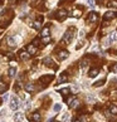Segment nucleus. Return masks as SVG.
<instances>
[{"label": "nucleus", "mask_w": 117, "mask_h": 122, "mask_svg": "<svg viewBox=\"0 0 117 122\" xmlns=\"http://www.w3.org/2000/svg\"><path fill=\"white\" fill-rule=\"evenodd\" d=\"M10 110H13V111H15V110H18V107H19V99H18L15 96H13V97H10Z\"/></svg>", "instance_id": "1"}, {"label": "nucleus", "mask_w": 117, "mask_h": 122, "mask_svg": "<svg viewBox=\"0 0 117 122\" xmlns=\"http://www.w3.org/2000/svg\"><path fill=\"white\" fill-rule=\"evenodd\" d=\"M72 39H73V33H72V30H68V31H66V34H64V37H63V43L64 44H69L72 42Z\"/></svg>", "instance_id": "2"}, {"label": "nucleus", "mask_w": 117, "mask_h": 122, "mask_svg": "<svg viewBox=\"0 0 117 122\" xmlns=\"http://www.w3.org/2000/svg\"><path fill=\"white\" fill-rule=\"evenodd\" d=\"M56 16H57L58 20H64L68 16V13L62 9V10H58V11H57V15H56Z\"/></svg>", "instance_id": "3"}, {"label": "nucleus", "mask_w": 117, "mask_h": 122, "mask_svg": "<svg viewBox=\"0 0 117 122\" xmlns=\"http://www.w3.org/2000/svg\"><path fill=\"white\" fill-rule=\"evenodd\" d=\"M68 56H69V53L67 52V51H61L59 54H58V58H59L61 61H64V59L68 58Z\"/></svg>", "instance_id": "4"}, {"label": "nucleus", "mask_w": 117, "mask_h": 122, "mask_svg": "<svg viewBox=\"0 0 117 122\" xmlns=\"http://www.w3.org/2000/svg\"><path fill=\"white\" fill-rule=\"evenodd\" d=\"M116 15H117V14H116L115 11H107L103 18H105V20H110V19H113Z\"/></svg>", "instance_id": "5"}, {"label": "nucleus", "mask_w": 117, "mask_h": 122, "mask_svg": "<svg viewBox=\"0 0 117 122\" xmlns=\"http://www.w3.org/2000/svg\"><path fill=\"white\" fill-rule=\"evenodd\" d=\"M43 63H44L47 67H53V66H54V64H53V59H52L51 57H46V58L43 59Z\"/></svg>", "instance_id": "6"}, {"label": "nucleus", "mask_w": 117, "mask_h": 122, "mask_svg": "<svg viewBox=\"0 0 117 122\" xmlns=\"http://www.w3.org/2000/svg\"><path fill=\"white\" fill-rule=\"evenodd\" d=\"M26 52H28L29 54H37V53H38L37 48H35V46H33V44L28 46V48H26Z\"/></svg>", "instance_id": "7"}, {"label": "nucleus", "mask_w": 117, "mask_h": 122, "mask_svg": "<svg viewBox=\"0 0 117 122\" xmlns=\"http://www.w3.org/2000/svg\"><path fill=\"white\" fill-rule=\"evenodd\" d=\"M88 20L92 21V23H96V21L98 20V15H97L94 11H92L91 14H89V16H88Z\"/></svg>", "instance_id": "8"}, {"label": "nucleus", "mask_w": 117, "mask_h": 122, "mask_svg": "<svg viewBox=\"0 0 117 122\" xmlns=\"http://www.w3.org/2000/svg\"><path fill=\"white\" fill-rule=\"evenodd\" d=\"M108 39L111 40V42H116V40H117V30H115V31H112V33H110Z\"/></svg>", "instance_id": "9"}, {"label": "nucleus", "mask_w": 117, "mask_h": 122, "mask_svg": "<svg viewBox=\"0 0 117 122\" xmlns=\"http://www.w3.org/2000/svg\"><path fill=\"white\" fill-rule=\"evenodd\" d=\"M8 44H9V46H11V47H15L16 46V39L14 37H9L8 38Z\"/></svg>", "instance_id": "10"}, {"label": "nucleus", "mask_w": 117, "mask_h": 122, "mask_svg": "<svg viewBox=\"0 0 117 122\" xmlns=\"http://www.w3.org/2000/svg\"><path fill=\"white\" fill-rule=\"evenodd\" d=\"M52 79H53V76H44V77L40 78V82L47 83V82H49V81H52Z\"/></svg>", "instance_id": "11"}, {"label": "nucleus", "mask_w": 117, "mask_h": 122, "mask_svg": "<svg viewBox=\"0 0 117 122\" xmlns=\"http://www.w3.org/2000/svg\"><path fill=\"white\" fill-rule=\"evenodd\" d=\"M20 58H21V59H24V61H26V59H29V58H30V54L28 52H20Z\"/></svg>", "instance_id": "12"}, {"label": "nucleus", "mask_w": 117, "mask_h": 122, "mask_svg": "<svg viewBox=\"0 0 117 122\" xmlns=\"http://www.w3.org/2000/svg\"><path fill=\"white\" fill-rule=\"evenodd\" d=\"M34 89H35L34 84H31V83H28V84H25V91H26V92H33Z\"/></svg>", "instance_id": "13"}, {"label": "nucleus", "mask_w": 117, "mask_h": 122, "mask_svg": "<svg viewBox=\"0 0 117 122\" xmlns=\"http://www.w3.org/2000/svg\"><path fill=\"white\" fill-rule=\"evenodd\" d=\"M97 74H98V69H97V68L91 69V71H89V73H88V76L91 77V78H93V77H96Z\"/></svg>", "instance_id": "14"}, {"label": "nucleus", "mask_w": 117, "mask_h": 122, "mask_svg": "<svg viewBox=\"0 0 117 122\" xmlns=\"http://www.w3.org/2000/svg\"><path fill=\"white\" fill-rule=\"evenodd\" d=\"M40 26H42V21H40V20H35V21H34V24H33V28H34V29H37V30H39V29H40Z\"/></svg>", "instance_id": "15"}, {"label": "nucleus", "mask_w": 117, "mask_h": 122, "mask_svg": "<svg viewBox=\"0 0 117 122\" xmlns=\"http://www.w3.org/2000/svg\"><path fill=\"white\" fill-rule=\"evenodd\" d=\"M67 81H68V76L67 74H62L59 77V83H64V82H67Z\"/></svg>", "instance_id": "16"}, {"label": "nucleus", "mask_w": 117, "mask_h": 122, "mask_svg": "<svg viewBox=\"0 0 117 122\" xmlns=\"http://www.w3.org/2000/svg\"><path fill=\"white\" fill-rule=\"evenodd\" d=\"M8 89V86L5 84V83H1L0 82V93H4Z\"/></svg>", "instance_id": "17"}, {"label": "nucleus", "mask_w": 117, "mask_h": 122, "mask_svg": "<svg viewBox=\"0 0 117 122\" xmlns=\"http://www.w3.org/2000/svg\"><path fill=\"white\" fill-rule=\"evenodd\" d=\"M48 35H49V28H48V26H46V28L42 30V37L46 38V37H48Z\"/></svg>", "instance_id": "18"}, {"label": "nucleus", "mask_w": 117, "mask_h": 122, "mask_svg": "<svg viewBox=\"0 0 117 122\" xmlns=\"http://www.w3.org/2000/svg\"><path fill=\"white\" fill-rule=\"evenodd\" d=\"M87 66H88V62H87L86 59L81 62V68H82V71H86V68H87Z\"/></svg>", "instance_id": "19"}, {"label": "nucleus", "mask_w": 117, "mask_h": 122, "mask_svg": "<svg viewBox=\"0 0 117 122\" xmlns=\"http://www.w3.org/2000/svg\"><path fill=\"white\" fill-rule=\"evenodd\" d=\"M15 74H16V69L14 68V67L9 69V77H15Z\"/></svg>", "instance_id": "20"}, {"label": "nucleus", "mask_w": 117, "mask_h": 122, "mask_svg": "<svg viewBox=\"0 0 117 122\" xmlns=\"http://www.w3.org/2000/svg\"><path fill=\"white\" fill-rule=\"evenodd\" d=\"M108 6L117 9V0H112V1H110V3H108Z\"/></svg>", "instance_id": "21"}, {"label": "nucleus", "mask_w": 117, "mask_h": 122, "mask_svg": "<svg viewBox=\"0 0 117 122\" xmlns=\"http://www.w3.org/2000/svg\"><path fill=\"white\" fill-rule=\"evenodd\" d=\"M110 111L112 115H117V106H111L110 107Z\"/></svg>", "instance_id": "22"}, {"label": "nucleus", "mask_w": 117, "mask_h": 122, "mask_svg": "<svg viewBox=\"0 0 117 122\" xmlns=\"http://www.w3.org/2000/svg\"><path fill=\"white\" fill-rule=\"evenodd\" d=\"M33 120H34L35 122H40V115H39V113H34V115H33Z\"/></svg>", "instance_id": "23"}, {"label": "nucleus", "mask_w": 117, "mask_h": 122, "mask_svg": "<svg viewBox=\"0 0 117 122\" xmlns=\"http://www.w3.org/2000/svg\"><path fill=\"white\" fill-rule=\"evenodd\" d=\"M5 115H6V110L5 108H1V110H0V118H3Z\"/></svg>", "instance_id": "24"}, {"label": "nucleus", "mask_w": 117, "mask_h": 122, "mask_svg": "<svg viewBox=\"0 0 117 122\" xmlns=\"http://www.w3.org/2000/svg\"><path fill=\"white\" fill-rule=\"evenodd\" d=\"M61 93L63 94V96H67V94L69 93V89H68V88H63L62 91H61Z\"/></svg>", "instance_id": "25"}, {"label": "nucleus", "mask_w": 117, "mask_h": 122, "mask_svg": "<svg viewBox=\"0 0 117 122\" xmlns=\"http://www.w3.org/2000/svg\"><path fill=\"white\" fill-rule=\"evenodd\" d=\"M78 103H79L78 99H74V101L71 103V107H73V108H74V107H77V106H78Z\"/></svg>", "instance_id": "26"}, {"label": "nucleus", "mask_w": 117, "mask_h": 122, "mask_svg": "<svg viewBox=\"0 0 117 122\" xmlns=\"http://www.w3.org/2000/svg\"><path fill=\"white\" fill-rule=\"evenodd\" d=\"M81 14H82V13H81L79 10H74V11H73V16H76V18H79Z\"/></svg>", "instance_id": "27"}, {"label": "nucleus", "mask_w": 117, "mask_h": 122, "mask_svg": "<svg viewBox=\"0 0 117 122\" xmlns=\"http://www.w3.org/2000/svg\"><path fill=\"white\" fill-rule=\"evenodd\" d=\"M103 83H105V81H98V82H96V83H94V87H100V86H102Z\"/></svg>", "instance_id": "28"}, {"label": "nucleus", "mask_w": 117, "mask_h": 122, "mask_svg": "<svg viewBox=\"0 0 117 122\" xmlns=\"http://www.w3.org/2000/svg\"><path fill=\"white\" fill-rule=\"evenodd\" d=\"M61 108H62V107H61V105H58V103H57V105H54V111H56V112L61 111Z\"/></svg>", "instance_id": "29"}, {"label": "nucleus", "mask_w": 117, "mask_h": 122, "mask_svg": "<svg viewBox=\"0 0 117 122\" xmlns=\"http://www.w3.org/2000/svg\"><path fill=\"white\" fill-rule=\"evenodd\" d=\"M67 118H68V113H64V115L62 116V118H61V120H62V122H64Z\"/></svg>", "instance_id": "30"}, {"label": "nucleus", "mask_w": 117, "mask_h": 122, "mask_svg": "<svg viewBox=\"0 0 117 122\" xmlns=\"http://www.w3.org/2000/svg\"><path fill=\"white\" fill-rule=\"evenodd\" d=\"M87 99H88V101H91V102H94V101H96L94 96H88V97H87Z\"/></svg>", "instance_id": "31"}, {"label": "nucleus", "mask_w": 117, "mask_h": 122, "mask_svg": "<svg viewBox=\"0 0 117 122\" xmlns=\"http://www.w3.org/2000/svg\"><path fill=\"white\" fill-rule=\"evenodd\" d=\"M30 105H31V102H30V99H28V101L25 102V107H26V108H29Z\"/></svg>", "instance_id": "32"}, {"label": "nucleus", "mask_w": 117, "mask_h": 122, "mask_svg": "<svg viewBox=\"0 0 117 122\" xmlns=\"http://www.w3.org/2000/svg\"><path fill=\"white\" fill-rule=\"evenodd\" d=\"M83 46H84V42H83V40H81V42H79V44L77 46V49H79L81 47H83Z\"/></svg>", "instance_id": "33"}, {"label": "nucleus", "mask_w": 117, "mask_h": 122, "mask_svg": "<svg viewBox=\"0 0 117 122\" xmlns=\"http://www.w3.org/2000/svg\"><path fill=\"white\" fill-rule=\"evenodd\" d=\"M112 72H113V73H117V63L112 67Z\"/></svg>", "instance_id": "34"}, {"label": "nucleus", "mask_w": 117, "mask_h": 122, "mask_svg": "<svg viewBox=\"0 0 117 122\" xmlns=\"http://www.w3.org/2000/svg\"><path fill=\"white\" fill-rule=\"evenodd\" d=\"M88 5L89 6H94V0H88Z\"/></svg>", "instance_id": "35"}, {"label": "nucleus", "mask_w": 117, "mask_h": 122, "mask_svg": "<svg viewBox=\"0 0 117 122\" xmlns=\"http://www.w3.org/2000/svg\"><path fill=\"white\" fill-rule=\"evenodd\" d=\"M72 89H73L74 92H77V91H78V87H77V86H73V87H72Z\"/></svg>", "instance_id": "36"}, {"label": "nucleus", "mask_w": 117, "mask_h": 122, "mask_svg": "<svg viewBox=\"0 0 117 122\" xmlns=\"http://www.w3.org/2000/svg\"><path fill=\"white\" fill-rule=\"evenodd\" d=\"M79 37H84V30H81L79 31Z\"/></svg>", "instance_id": "37"}, {"label": "nucleus", "mask_w": 117, "mask_h": 122, "mask_svg": "<svg viewBox=\"0 0 117 122\" xmlns=\"http://www.w3.org/2000/svg\"><path fill=\"white\" fill-rule=\"evenodd\" d=\"M43 42H44V43H48V42H49V38H48V37H46V38L43 39Z\"/></svg>", "instance_id": "38"}, {"label": "nucleus", "mask_w": 117, "mask_h": 122, "mask_svg": "<svg viewBox=\"0 0 117 122\" xmlns=\"http://www.w3.org/2000/svg\"><path fill=\"white\" fill-rule=\"evenodd\" d=\"M3 11H4V9H3V8H0V14H3Z\"/></svg>", "instance_id": "39"}, {"label": "nucleus", "mask_w": 117, "mask_h": 122, "mask_svg": "<svg viewBox=\"0 0 117 122\" xmlns=\"http://www.w3.org/2000/svg\"><path fill=\"white\" fill-rule=\"evenodd\" d=\"M74 122H81V121H78V120H77V121H74Z\"/></svg>", "instance_id": "40"}, {"label": "nucleus", "mask_w": 117, "mask_h": 122, "mask_svg": "<svg viewBox=\"0 0 117 122\" xmlns=\"http://www.w3.org/2000/svg\"><path fill=\"white\" fill-rule=\"evenodd\" d=\"M0 81H1V76H0Z\"/></svg>", "instance_id": "41"}, {"label": "nucleus", "mask_w": 117, "mask_h": 122, "mask_svg": "<svg viewBox=\"0 0 117 122\" xmlns=\"http://www.w3.org/2000/svg\"><path fill=\"white\" fill-rule=\"evenodd\" d=\"M0 122H4V121H0Z\"/></svg>", "instance_id": "42"}, {"label": "nucleus", "mask_w": 117, "mask_h": 122, "mask_svg": "<svg viewBox=\"0 0 117 122\" xmlns=\"http://www.w3.org/2000/svg\"><path fill=\"white\" fill-rule=\"evenodd\" d=\"M53 122H56V121H53Z\"/></svg>", "instance_id": "43"}]
</instances>
